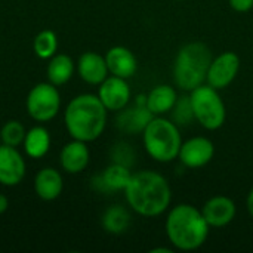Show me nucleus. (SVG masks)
<instances>
[{
    "label": "nucleus",
    "mask_w": 253,
    "mask_h": 253,
    "mask_svg": "<svg viewBox=\"0 0 253 253\" xmlns=\"http://www.w3.org/2000/svg\"><path fill=\"white\" fill-rule=\"evenodd\" d=\"M127 206L145 218L166 213L172 203V188L168 179L156 170H138L132 173L123 190Z\"/></svg>",
    "instance_id": "nucleus-1"
},
{
    "label": "nucleus",
    "mask_w": 253,
    "mask_h": 253,
    "mask_svg": "<svg viewBox=\"0 0 253 253\" xmlns=\"http://www.w3.org/2000/svg\"><path fill=\"white\" fill-rule=\"evenodd\" d=\"M165 231L169 243L176 251L193 252L208 242L211 227L200 209L190 203H179L169 208L165 221Z\"/></svg>",
    "instance_id": "nucleus-2"
},
{
    "label": "nucleus",
    "mask_w": 253,
    "mask_h": 253,
    "mask_svg": "<svg viewBox=\"0 0 253 253\" xmlns=\"http://www.w3.org/2000/svg\"><path fill=\"white\" fill-rule=\"evenodd\" d=\"M107 114L108 110L104 107L98 95L82 93L68 102L64 111V125L73 139L89 144L104 133Z\"/></svg>",
    "instance_id": "nucleus-3"
},
{
    "label": "nucleus",
    "mask_w": 253,
    "mask_h": 253,
    "mask_svg": "<svg viewBox=\"0 0 253 253\" xmlns=\"http://www.w3.org/2000/svg\"><path fill=\"white\" fill-rule=\"evenodd\" d=\"M209 46L202 42H190L184 44L173 61V83L175 86L188 93L193 89L206 83L208 70L212 61Z\"/></svg>",
    "instance_id": "nucleus-4"
},
{
    "label": "nucleus",
    "mask_w": 253,
    "mask_h": 253,
    "mask_svg": "<svg viewBox=\"0 0 253 253\" xmlns=\"http://www.w3.org/2000/svg\"><path fill=\"white\" fill-rule=\"evenodd\" d=\"M141 135L144 148L154 162L170 163L178 159L182 135L173 120L166 116H154Z\"/></svg>",
    "instance_id": "nucleus-5"
},
{
    "label": "nucleus",
    "mask_w": 253,
    "mask_h": 253,
    "mask_svg": "<svg viewBox=\"0 0 253 253\" xmlns=\"http://www.w3.org/2000/svg\"><path fill=\"white\" fill-rule=\"evenodd\" d=\"M194 120L206 130H218L227 120V108L218 89L208 83L188 92Z\"/></svg>",
    "instance_id": "nucleus-6"
},
{
    "label": "nucleus",
    "mask_w": 253,
    "mask_h": 253,
    "mask_svg": "<svg viewBox=\"0 0 253 253\" xmlns=\"http://www.w3.org/2000/svg\"><path fill=\"white\" fill-rule=\"evenodd\" d=\"M25 108L28 116L39 123H46L55 119L61 108V95L58 92V86L49 82L37 83L27 95Z\"/></svg>",
    "instance_id": "nucleus-7"
},
{
    "label": "nucleus",
    "mask_w": 253,
    "mask_h": 253,
    "mask_svg": "<svg viewBox=\"0 0 253 253\" xmlns=\"http://www.w3.org/2000/svg\"><path fill=\"white\" fill-rule=\"evenodd\" d=\"M240 56L233 50H225L213 56L208 70L206 83L218 90L228 87L236 80L240 71Z\"/></svg>",
    "instance_id": "nucleus-8"
},
{
    "label": "nucleus",
    "mask_w": 253,
    "mask_h": 253,
    "mask_svg": "<svg viewBox=\"0 0 253 253\" xmlns=\"http://www.w3.org/2000/svg\"><path fill=\"white\" fill-rule=\"evenodd\" d=\"M215 156V144L206 136H193L182 141L178 160L188 169H200L212 162Z\"/></svg>",
    "instance_id": "nucleus-9"
},
{
    "label": "nucleus",
    "mask_w": 253,
    "mask_h": 253,
    "mask_svg": "<svg viewBox=\"0 0 253 253\" xmlns=\"http://www.w3.org/2000/svg\"><path fill=\"white\" fill-rule=\"evenodd\" d=\"M98 98L108 111H122L130 102L132 92L126 79L117 76H108L98 87Z\"/></svg>",
    "instance_id": "nucleus-10"
},
{
    "label": "nucleus",
    "mask_w": 253,
    "mask_h": 253,
    "mask_svg": "<svg viewBox=\"0 0 253 253\" xmlns=\"http://www.w3.org/2000/svg\"><path fill=\"white\" fill-rule=\"evenodd\" d=\"M200 211L211 228H224L230 225L237 215V206L234 200L224 194L208 199Z\"/></svg>",
    "instance_id": "nucleus-11"
},
{
    "label": "nucleus",
    "mask_w": 253,
    "mask_h": 253,
    "mask_svg": "<svg viewBox=\"0 0 253 253\" xmlns=\"http://www.w3.org/2000/svg\"><path fill=\"white\" fill-rule=\"evenodd\" d=\"M25 160L18 148L0 144V184L16 187L25 178Z\"/></svg>",
    "instance_id": "nucleus-12"
},
{
    "label": "nucleus",
    "mask_w": 253,
    "mask_h": 253,
    "mask_svg": "<svg viewBox=\"0 0 253 253\" xmlns=\"http://www.w3.org/2000/svg\"><path fill=\"white\" fill-rule=\"evenodd\" d=\"M89 160H90V153H89L87 142L73 139L61 148L59 165L62 170L70 175L82 173L87 168Z\"/></svg>",
    "instance_id": "nucleus-13"
},
{
    "label": "nucleus",
    "mask_w": 253,
    "mask_h": 253,
    "mask_svg": "<svg viewBox=\"0 0 253 253\" xmlns=\"http://www.w3.org/2000/svg\"><path fill=\"white\" fill-rule=\"evenodd\" d=\"M76 70L80 76V79L92 86H99L108 76V67L105 62V56L96 53V52H84L80 55Z\"/></svg>",
    "instance_id": "nucleus-14"
},
{
    "label": "nucleus",
    "mask_w": 253,
    "mask_h": 253,
    "mask_svg": "<svg viewBox=\"0 0 253 253\" xmlns=\"http://www.w3.org/2000/svg\"><path fill=\"white\" fill-rule=\"evenodd\" d=\"M105 62L111 76L129 80L138 70V61L133 52L125 46H113L105 53Z\"/></svg>",
    "instance_id": "nucleus-15"
},
{
    "label": "nucleus",
    "mask_w": 253,
    "mask_h": 253,
    "mask_svg": "<svg viewBox=\"0 0 253 253\" xmlns=\"http://www.w3.org/2000/svg\"><path fill=\"white\" fill-rule=\"evenodd\" d=\"M64 188L62 175L55 168H43L34 178V191L43 202L56 200Z\"/></svg>",
    "instance_id": "nucleus-16"
},
{
    "label": "nucleus",
    "mask_w": 253,
    "mask_h": 253,
    "mask_svg": "<svg viewBox=\"0 0 253 253\" xmlns=\"http://www.w3.org/2000/svg\"><path fill=\"white\" fill-rule=\"evenodd\" d=\"M145 96V105L153 116H166L173 110L179 95L170 84H157Z\"/></svg>",
    "instance_id": "nucleus-17"
},
{
    "label": "nucleus",
    "mask_w": 253,
    "mask_h": 253,
    "mask_svg": "<svg viewBox=\"0 0 253 253\" xmlns=\"http://www.w3.org/2000/svg\"><path fill=\"white\" fill-rule=\"evenodd\" d=\"M154 116L147 108V105L135 104L133 107H126L119 111L117 116V127L126 133H142L145 126Z\"/></svg>",
    "instance_id": "nucleus-18"
},
{
    "label": "nucleus",
    "mask_w": 253,
    "mask_h": 253,
    "mask_svg": "<svg viewBox=\"0 0 253 253\" xmlns=\"http://www.w3.org/2000/svg\"><path fill=\"white\" fill-rule=\"evenodd\" d=\"M76 71V64L67 53H55L52 58H49L46 74L49 83L55 86H62L68 83Z\"/></svg>",
    "instance_id": "nucleus-19"
},
{
    "label": "nucleus",
    "mask_w": 253,
    "mask_h": 253,
    "mask_svg": "<svg viewBox=\"0 0 253 253\" xmlns=\"http://www.w3.org/2000/svg\"><path fill=\"white\" fill-rule=\"evenodd\" d=\"M24 153L30 159H42L50 150V133L43 126H34L27 130L24 142Z\"/></svg>",
    "instance_id": "nucleus-20"
},
{
    "label": "nucleus",
    "mask_w": 253,
    "mask_h": 253,
    "mask_svg": "<svg viewBox=\"0 0 253 253\" xmlns=\"http://www.w3.org/2000/svg\"><path fill=\"white\" fill-rule=\"evenodd\" d=\"M132 176L129 166L114 162L99 176V185L104 191H123Z\"/></svg>",
    "instance_id": "nucleus-21"
},
{
    "label": "nucleus",
    "mask_w": 253,
    "mask_h": 253,
    "mask_svg": "<svg viewBox=\"0 0 253 253\" xmlns=\"http://www.w3.org/2000/svg\"><path fill=\"white\" fill-rule=\"evenodd\" d=\"M130 225V213L122 205L110 206L102 215V228L110 234H123Z\"/></svg>",
    "instance_id": "nucleus-22"
},
{
    "label": "nucleus",
    "mask_w": 253,
    "mask_h": 253,
    "mask_svg": "<svg viewBox=\"0 0 253 253\" xmlns=\"http://www.w3.org/2000/svg\"><path fill=\"white\" fill-rule=\"evenodd\" d=\"M34 53L40 59H49L52 58L58 50V36L53 30H42L37 33L33 42Z\"/></svg>",
    "instance_id": "nucleus-23"
},
{
    "label": "nucleus",
    "mask_w": 253,
    "mask_h": 253,
    "mask_svg": "<svg viewBox=\"0 0 253 253\" xmlns=\"http://www.w3.org/2000/svg\"><path fill=\"white\" fill-rule=\"evenodd\" d=\"M25 133H27V130L22 126L21 122L9 120L0 129V141L4 145H10V147H16L18 148L19 145H22Z\"/></svg>",
    "instance_id": "nucleus-24"
},
{
    "label": "nucleus",
    "mask_w": 253,
    "mask_h": 253,
    "mask_svg": "<svg viewBox=\"0 0 253 253\" xmlns=\"http://www.w3.org/2000/svg\"><path fill=\"white\" fill-rule=\"evenodd\" d=\"M172 113V120L178 125V126H185L190 125L194 120V114H193V107L190 102V96L188 93L184 96H178V101L173 107Z\"/></svg>",
    "instance_id": "nucleus-25"
},
{
    "label": "nucleus",
    "mask_w": 253,
    "mask_h": 253,
    "mask_svg": "<svg viewBox=\"0 0 253 253\" xmlns=\"http://www.w3.org/2000/svg\"><path fill=\"white\" fill-rule=\"evenodd\" d=\"M233 10L239 13H246L253 9V0H228Z\"/></svg>",
    "instance_id": "nucleus-26"
},
{
    "label": "nucleus",
    "mask_w": 253,
    "mask_h": 253,
    "mask_svg": "<svg viewBox=\"0 0 253 253\" xmlns=\"http://www.w3.org/2000/svg\"><path fill=\"white\" fill-rule=\"evenodd\" d=\"M246 209H248L249 215L253 218V187L251 188V191L248 193V197H246Z\"/></svg>",
    "instance_id": "nucleus-27"
},
{
    "label": "nucleus",
    "mask_w": 253,
    "mask_h": 253,
    "mask_svg": "<svg viewBox=\"0 0 253 253\" xmlns=\"http://www.w3.org/2000/svg\"><path fill=\"white\" fill-rule=\"evenodd\" d=\"M7 208H9V199L0 193V215H3L7 211Z\"/></svg>",
    "instance_id": "nucleus-28"
},
{
    "label": "nucleus",
    "mask_w": 253,
    "mask_h": 253,
    "mask_svg": "<svg viewBox=\"0 0 253 253\" xmlns=\"http://www.w3.org/2000/svg\"><path fill=\"white\" fill-rule=\"evenodd\" d=\"M176 1H184V0H176Z\"/></svg>",
    "instance_id": "nucleus-29"
}]
</instances>
